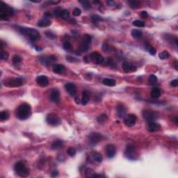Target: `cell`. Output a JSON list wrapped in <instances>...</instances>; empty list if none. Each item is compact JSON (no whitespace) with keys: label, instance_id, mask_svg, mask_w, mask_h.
<instances>
[{"label":"cell","instance_id":"1","mask_svg":"<svg viewBox=\"0 0 178 178\" xmlns=\"http://www.w3.org/2000/svg\"><path fill=\"white\" fill-rule=\"evenodd\" d=\"M17 29L22 35L27 37L32 42H36L41 38L40 33L34 29L24 26H17Z\"/></svg>","mask_w":178,"mask_h":178},{"label":"cell","instance_id":"2","mask_svg":"<svg viewBox=\"0 0 178 178\" xmlns=\"http://www.w3.org/2000/svg\"><path fill=\"white\" fill-rule=\"evenodd\" d=\"M31 107L27 103H23L18 107L16 110L17 118L21 120H24L31 116Z\"/></svg>","mask_w":178,"mask_h":178},{"label":"cell","instance_id":"3","mask_svg":"<svg viewBox=\"0 0 178 178\" xmlns=\"http://www.w3.org/2000/svg\"><path fill=\"white\" fill-rule=\"evenodd\" d=\"M14 14V10L13 8L6 4L3 2L0 3V18L3 20H8L10 17Z\"/></svg>","mask_w":178,"mask_h":178},{"label":"cell","instance_id":"4","mask_svg":"<svg viewBox=\"0 0 178 178\" xmlns=\"http://www.w3.org/2000/svg\"><path fill=\"white\" fill-rule=\"evenodd\" d=\"M14 170L15 172L18 175L22 177H26L30 174L29 169L25 166V164L23 162H19L16 163L14 166Z\"/></svg>","mask_w":178,"mask_h":178},{"label":"cell","instance_id":"5","mask_svg":"<svg viewBox=\"0 0 178 178\" xmlns=\"http://www.w3.org/2000/svg\"><path fill=\"white\" fill-rule=\"evenodd\" d=\"M125 155L127 159L132 161L136 160L138 157V154L136 150L135 147L132 145H128L126 147Z\"/></svg>","mask_w":178,"mask_h":178},{"label":"cell","instance_id":"6","mask_svg":"<svg viewBox=\"0 0 178 178\" xmlns=\"http://www.w3.org/2000/svg\"><path fill=\"white\" fill-rule=\"evenodd\" d=\"M24 83V79L20 77H17V78H13V79H8L6 80H5L4 81V84L6 86L8 87H12V88H15V87H18L20 86L23 84Z\"/></svg>","mask_w":178,"mask_h":178},{"label":"cell","instance_id":"7","mask_svg":"<svg viewBox=\"0 0 178 178\" xmlns=\"http://www.w3.org/2000/svg\"><path fill=\"white\" fill-rule=\"evenodd\" d=\"M142 114L143 118L145 120H147L148 123L155 121L159 117V114L152 110H144L143 111Z\"/></svg>","mask_w":178,"mask_h":178},{"label":"cell","instance_id":"8","mask_svg":"<svg viewBox=\"0 0 178 178\" xmlns=\"http://www.w3.org/2000/svg\"><path fill=\"white\" fill-rule=\"evenodd\" d=\"M46 121L48 125L51 126H58L61 123V120L60 117L55 114H48L46 118Z\"/></svg>","mask_w":178,"mask_h":178},{"label":"cell","instance_id":"9","mask_svg":"<svg viewBox=\"0 0 178 178\" xmlns=\"http://www.w3.org/2000/svg\"><path fill=\"white\" fill-rule=\"evenodd\" d=\"M40 62L45 66H50L52 65L57 61V58L54 55H50V56H43L40 57Z\"/></svg>","mask_w":178,"mask_h":178},{"label":"cell","instance_id":"10","mask_svg":"<svg viewBox=\"0 0 178 178\" xmlns=\"http://www.w3.org/2000/svg\"><path fill=\"white\" fill-rule=\"evenodd\" d=\"M87 57L88 58V61H89V60H90L91 61H93L95 64H101L105 61L104 57H102L100 53L97 52L91 53L89 56H87Z\"/></svg>","mask_w":178,"mask_h":178},{"label":"cell","instance_id":"11","mask_svg":"<svg viewBox=\"0 0 178 178\" xmlns=\"http://www.w3.org/2000/svg\"><path fill=\"white\" fill-rule=\"evenodd\" d=\"M105 138V136L100 133L97 132H93L90 133V135L88 136V139H89V142L90 144L92 145H95L101 140H102Z\"/></svg>","mask_w":178,"mask_h":178},{"label":"cell","instance_id":"12","mask_svg":"<svg viewBox=\"0 0 178 178\" xmlns=\"http://www.w3.org/2000/svg\"><path fill=\"white\" fill-rule=\"evenodd\" d=\"M91 40H92L91 36L88 35V34H86L83 38V41L79 47V51H81L82 52H87L88 48H89V46H90V43H91Z\"/></svg>","mask_w":178,"mask_h":178},{"label":"cell","instance_id":"13","mask_svg":"<svg viewBox=\"0 0 178 178\" xmlns=\"http://www.w3.org/2000/svg\"><path fill=\"white\" fill-rule=\"evenodd\" d=\"M116 154V147L114 144H108L106 147V155L108 158L111 159Z\"/></svg>","mask_w":178,"mask_h":178},{"label":"cell","instance_id":"14","mask_svg":"<svg viewBox=\"0 0 178 178\" xmlns=\"http://www.w3.org/2000/svg\"><path fill=\"white\" fill-rule=\"evenodd\" d=\"M136 120H137V117L135 114H129L125 118V124L127 127H132L136 123Z\"/></svg>","mask_w":178,"mask_h":178},{"label":"cell","instance_id":"15","mask_svg":"<svg viewBox=\"0 0 178 178\" xmlns=\"http://www.w3.org/2000/svg\"><path fill=\"white\" fill-rule=\"evenodd\" d=\"M65 89L67 92L71 95V96H74L77 93V87L72 83H67L65 85Z\"/></svg>","mask_w":178,"mask_h":178},{"label":"cell","instance_id":"16","mask_svg":"<svg viewBox=\"0 0 178 178\" xmlns=\"http://www.w3.org/2000/svg\"><path fill=\"white\" fill-rule=\"evenodd\" d=\"M50 100L54 103H58L60 100V92L58 89H53L50 93Z\"/></svg>","mask_w":178,"mask_h":178},{"label":"cell","instance_id":"17","mask_svg":"<svg viewBox=\"0 0 178 178\" xmlns=\"http://www.w3.org/2000/svg\"><path fill=\"white\" fill-rule=\"evenodd\" d=\"M36 82L41 87H45L49 84V79L46 76L41 75L36 78Z\"/></svg>","mask_w":178,"mask_h":178},{"label":"cell","instance_id":"18","mask_svg":"<svg viewBox=\"0 0 178 178\" xmlns=\"http://www.w3.org/2000/svg\"><path fill=\"white\" fill-rule=\"evenodd\" d=\"M161 129V126L159 124L156 123L155 121L150 122L148 123V125H147V129L149 132H157Z\"/></svg>","mask_w":178,"mask_h":178},{"label":"cell","instance_id":"19","mask_svg":"<svg viewBox=\"0 0 178 178\" xmlns=\"http://www.w3.org/2000/svg\"><path fill=\"white\" fill-rule=\"evenodd\" d=\"M122 68L124 70V71L125 72H134L136 70V66L131 64L128 62H124L123 65H122Z\"/></svg>","mask_w":178,"mask_h":178},{"label":"cell","instance_id":"20","mask_svg":"<svg viewBox=\"0 0 178 178\" xmlns=\"http://www.w3.org/2000/svg\"><path fill=\"white\" fill-rule=\"evenodd\" d=\"M65 71V68L63 65L61 64H57L53 66V72L56 74H63Z\"/></svg>","mask_w":178,"mask_h":178},{"label":"cell","instance_id":"21","mask_svg":"<svg viewBox=\"0 0 178 178\" xmlns=\"http://www.w3.org/2000/svg\"><path fill=\"white\" fill-rule=\"evenodd\" d=\"M51 24H52V22H51L50 19L43 17V19H41V20L38 21L37 25L38 26H41V27H46V26H50Z\"/></svg>","mask_w":178,"mask_h":178},{"label":"cell","instance_id":"22","mask_svg":"<svg viewBox=\"0 0 178 178\" xmlns=\"http://www.w3.org/2000/svg\"><path fill=\"white\" fill-rule=\"evenodd\" d=\"M117 114L120 118H123L126 115V109L123 105H118L117 107Z\"/></svg>","mask_w":178,"mask_h":178},{"label":"cell","instance_id":"23","mask_svg":"<svg viewBox=\"0 0 178 178\" xmlns=\"http://www.w3.org/2000/svg\"><path fill=\"white\" fill-rule=\"evenodd\" d=\"M89 101V93L87 90H84L82 93V99H81V104L86 105Z\"/></svg>","mask_w":178,"mask_h":178},{"label":"cell","instance_id":"24","mask_svg":"<svg viewBox=\"0 0 178 178\" xmlns=\"http://www.w3.org/2000/svg\"><path fill=\"white\" fill-rule=\"evenodd\" d=\"M64 146L63 143L62 142L61 140H56L54 143H52V144L51 145V147L54 150H58V149H61L62 147Z\"/></svg>","mask_w":178,"mask_h":178},{"label":"cell","instance_id":"25","mask_svg":"<svg viewBox=\"0 0 178 178\" xmlns=\"http://www.w3.org/2000/svg\"><path fill=\"white\" fill-rule=\"evenodd\" d=\"M102 82H103V83L105 85L107 86H116V81L114 79L110 78L104 79Z\"/></svg>","mask_w":178,"mask_h":178},{"label":"cell","instance_id":"26","mask_svg":"<svg viewBox=\"0 0 178 178\" xmlns=\"http://www.w3.org/2000/svg\"><path fill=\"white\" fill-rule=\"evenodd\" d=\"M161 96V90L159 88H154L151 91V97L154 99H157Z\"/></svg>","mask_w":178,"mask_h":178},{"label":"cell","instance_id":"27","mask_svg":"<svg viewBox=\"0 0 178 178\" xmlns=\"http://www.w3.org/2000/svg\"><path fill=\"white\" fill-rule=\"evenodd\" d=\"M92 157L94 161L98 162V163H101L102 162V154L99 153V152H93L92 154Z\"/></svg>","mask_w":178,"mask_h":178},{"label":"cell","instance_id":"28","mask_svg":"<svg viewBox=\"0 0 178 178\" xmlns=\"http://www.w3.org/2000/svg\"><path fill=\"white\" fill-rule=\"evenodd\" d=\"M131 33H132V37L134 38H140L143 35L142 31L138 30V29H133V30H132Z\"/></svg>","mask_w":178,"mask_h":178},{"label":"cell","instance_id":"29","mask_svg":"<svg viewBox=\"0 0 178 178\" xmlns=\"http://www.w3.org/2000/svg\"><path fill=\"white\" fill-rule=\"evenodd\" d=\"M145 48H146V50L148 51V52L150 53V54H152V55L156 54V52H157L156 49H154L153 47H152L149 43H145Z\"/></svg>","mask_w":178,"mask_h":178},{"label":"cell","instance_id":"30","mask_svg":"<svg viewBox=\"0 0 178 178\" xmlns=\"http://www.w3.org/2000/svg\"><path fill=\"white\" fill-rule=\"evenodd\" d=\"M107 119H108V117H107L106 114H102V115H100V116L97 118V120L100 124H102L107 121Z\"/></svg>","mask_w":178,"mask_h":178},{"label":"cell","instance_id":"31","mask_svg":"<svg viewBox=\"0 0 178 178\" xmlns=\"http://www.w3.org/2000/svg\"><path fill=\"white\" fill-rule=\"evenodd\" d=\"M60 17L61 18H63V19H68V18H69V17H70V12L66 9L62 10L61 15H60Z\"/></svg>","mask_w":178,"mask_h":178},{"label":"cell","instance_id":"32","mask_svg":"<svg viewBox=\"0 0 178 178\" xmlns=\"http://www.w3.org/2000/svg\"><path fill=\"white\" fill-rule=\"evenodd\" d=\"M9 118V114L8 112L4 111L1 112L0 114V119L1 120H6Z\"/></svg>","mask_w":178,"mask_h":178},{"label":"cell","instance_id":"33","mask_svg":"<svg viewBox=\"0 0 178 178\" xmlns=\"http://www.w3.org/2000/svg\"><path fill=\"white\" fill-rule=\"evenodd\" d=\"M129 4L131 8H132L134 9L135 8H138L140 6V2L138 1H129Z\"/></svg>","mask_w":178,"mask_h":178},{"label":"cell","instance_id":"34","mask_svg":"<svg viewBox=\"0 0 178 178\" xmlns=\"http://www.w3.org/2000/svg\"><path fill=\"white\" fill-rule=\"evenodd\" d=\"M170 54H169L167 51H164V52H162V53H160L159 55V57L160 59L162 60H164V59H168L169 57H170Z\"/></svg>","mask_w":178,"mask_h":178},{"label":"cell","instance_id":"35","mask_svg":"<svg viewBox=\"0 0 178 178\" xmlns=\"http://www.w3.org/2000/svg\"><path fill=\"white\" fill-rule=\"evenodd\" d=\"M79 3L82 5V6H83L85 9H88V8H90L91 7V6H90V3L88 1H87V0L79 1Z\"/></svg>","mask_w":178,"mask_h":178},{"label":"cell","instance_id":"36","mask_svg":"<svg viewBox=\"0 0 178 178\" xmlns=\"http://www.w3.org/2000/svg\"><path fill=\"white\" fill-rule=\"evenodd\" d=\"M157 77L155 76V75H154V74L150 75L149 79H148V82H149V83L151 84V85H154V84H155V83H157Z\"/></svg>","mask_w":178,"mask_h":178},{"label":"cell","instance_id":"37","mask_svg":"<svg viewBox=\"0 0 178 178\" xmlns=\"http://www.w3.org/2000/svg\"><path fill=\"white\" fill-rule=\"evenodd\" d=\"M133 25L137 26V27H143L145 26V22L141 20H135L133 22Z\"/></svg>","mask_w":178,"mask_h":178},{"label":"cell","instance_id":"38","mask_svg":"<svg viewBox=\"0 0 178 178\" xmlns=\"http://www.w3.org/2000/svg\"><path fill=\"white\" fill-rule=\"evenodd\" d=\"M67 153H68V154L69 156L73 157V156H74L75 154H76V150H75V149H74V147H69L68 149V150H67Z\"/></svg>","mask_w":178,"mask_h":178},{"label":"cell","instance_id":"39","mask_svg":"<svg viewBox=\"0 0 178 178\" xmlns=\"http://www.w3.org/2000/svg\"><path fill=\"white\" fill-rule=\"evenodd\" d=\"M8 57H9V54H8V53L7 52L2 50V52H1V59L6 61V60H7L8 59Z\"/></svg>","mask_w":178,"mask_h":178},{"label":"cell","instance_id":"40","mask_svg":"<svg viewBox=\"0 0 178 178\" xmlns=\"http://www.w3.org/2000/svg\"><path fill=\"white\" fill-rule=\"evenodd\" d=\"M22 61V58L18 55H15L14 57H13V62L15 63V64H17V63H20V62Z\"/></svg>","mask_w":178,"mask_h":178},{"label":"cell","instance_id":"41","mask_svg":"<svg viewBox=\"0 0 178 178\" xmlns=\"http://www.w3.org/2000/svg\"><path fill=\"white\" fill-rule=\"evenodd\" d=\"M61 11L62 10L61 9V8L60 7H57L56 8H54V15L55 17H60Z\"/></svg>","mask_w":178,"mask_h":178},{"label":"cell","instance_id":"42","mask_svg":"<svg viewBox=\"0 0 178 178\" xmlns=\"http://www.w3.org/2000/svg\"><path fill=\"white\" fill-rule=\"evenodd\" d=\"M45 35H46V36H47L48 38H50L51 40H54V39L56 38V36H55L54 33H52V32L50 31H46V32H45Z\"/></svg>","mask_w":178,"mask_h":178},{"label":"cell","instance_id":"43","mask_svg":"<svg viewBox=\"0 0 178 178\" xmlns=\"http://www.w3.org/2000/svg\"><path fill=\"white\" fill-rule=\"evenodd\" d=\"M91 20H92V21L95 23V22H97L102 20V18H101L99 15H93L91 16Z\"/></svg>","mask_w":178,"mask_h":178},{"label":"cell","instance_id":"44","mask_svg":"<svg viewBox=\"0 0 178 178\" xmlns=\"http://www.w3.org/2000/svg\"><path fill=\"white\" fill-rule=\"evenodd\" d=\"M63 48H64L65 50H71L72 45L71 44H70V43H68V42H65V43H63Z\"/></svg>","mask_w":178,"mask_h":178},{"label":"cell","instance_id":"45","mask_svg":"<svg viewBox=\"0 0 178 178\" xmlns=\"http://www.w3.org/2000/svg\"><path fill=\"white\" fill-rule=\"evenodd\" d=\"M72 13H73L74 16H79L81 13V11L78 8H76L74 9Z\"/></svg>","mask_w":178,"mask_h":178},{"label":"cell","instance_id":"46","mask_svg":"<svg viewBox=\"0 0 178 178\" xmlns=\"http://www.w3.org/2000/svg\"><path fill=\"white\" fill-rule=\"evenodd\" d=\"M66 59L68 61L70 62H74V61H78V60L77 59H75V58H74V57H70V56H68V57H66Z\"/></svg>","mask_w":178,"mask_h":178},{"label":"cell","instance_id":"47","mask_svg":"<svg viewBox=\"0 0 178 178\" xmlns=\"http://www.w3.org/2000/svg\"><path fill=\"white\" fill-rule=\"evenodd\" d=\"M171 85L173 87H177L178 86V80L177 79H174L173 81H171Z\"/></svg>","mask_w":178,"mask_h":178},{"label":"cell","instance_id":"48","mask_svg":"<svg viewBox=\"0 0 178 178\" xmlns=\"http://www.w3.org/2000/svg\"><path fill=\"white\" fill-rule=\"evenodd\" d=\"M140 15H141V17H143V18H147V17H148V14H147V13L146 12V11H142V12H141V13H140Z\"/></svg>","mask_w":178,"mask_h":178},{"label":"cell","instance_id":"49","mask_svg":"<svg viewBox=\"0 0 178 178\" xmlns=\"http://www.w3.org/2000/svg\"><path fill=\"white\" fill-rule=\"evenodd\" d=\"M58 175H59V172L57 171H53L52 172V173H51V175H52V177H57V176H58Z\"/></svg>","mask_w":178,"mask_h":178},{"label":"cell","instance_id":"50","mask_svg":"<svg viewBox=\"0 0 178 178\" xmlns=\"http://www.w3.org/2000/svg\"><path fill=\"white\" fill-rule=\"evenodd\" d=\"M44 17H45V18H48V19H50V17H51V14H50V13H45V14H44Z\"/></svg>","mask_w":178,"mask_h":178},{"label":"cell","instance_id":"51","mask_svg":"<svg viewBox=\"0 0 178 178\" xmlns=\"http://www.w3.org/2000/svg\"><path fill=\"white\" fill-rule=\"evenodd\" d=\"M107 63H108V64H109L110 65H111L114 63L113 59H108V60H107Z\"/></svg>","mask_w":178,"mask_h":178},{"label":"cell","instance_id":"52","mask_svg":"<svg viewBox=\"0 0 178 178\" xmlns=\"http://www.w3.org/2000/svg\"><path fill=\"white\" fill-rule=\"evenodd\" d=\"M35 49H36V51H38V52H41V50H42V48H41V47H36Z\"/></svg>","mask_w":178,"mask_h":178},{"label":"cell","instance_id":"53","mask_svg":"<svg viewBox=\"0 0 178 178\" xmlns=\"http://www.w3.org/2000/svg\"><path fill=\"white\" fill-rule=\"evenodd\" d=\"M92 177H104L103 175H97V174H93V175H92Z\"/></svg>","mask_w":178,"mask_h":178},{"label":"cell","instance_id":"54","mask_svg":"<svg viewBox=\"0 0 178 178\" xmlns=\"http://www.w3.org/2000/svg\"><path fill=\"white\" fill-rule=\"evenodd\" d=\"M174 120H175V123L176 125H177V123H178L177 117H175V118H174Z\"/></svg>","mask_w":178,"mask_h":178},{"label":"cell","instance_id":"55","mask_svg":"<svg viewBox=\"0 0 178 178\" xmlns=\"http://www.w3.org/2000/svg\"><path fill=\"white\" fill-rule=\"evenodd\" d=\"M75 102H76L77 104H79V98H77V97H75Z\"/></svg>","mask_w":178,"mask_h":178},{"label":"cell","instance_id":"56","mask_svg":"<svg viewBox=\"0 0 178 178\" xmlns=\"http://www.w3.org/2000/svg\"><path fill=\"white\" fill-rule=\"evenodd\" d=\"M107 3H108V4H110L111 5L114 4V2H113V1H111H111H108V2H107Z\"/></svg>","mask_w":178,"mask_h":178}]
</instances>
